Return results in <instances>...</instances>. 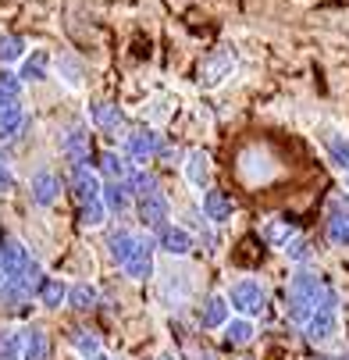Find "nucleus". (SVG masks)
<instances>
[{"label":"nucleus","instance_id":"1","mask_svg":"<svg viewBox=\"0 0 349 360\" xmlns=\"http://www.w3.org/2000/svg\"><path fill=\"white\" fill-rule=\"evenodd\" d=\"M228 303H232V311H239V318H253L264 311V303H268V289L261 278H239L228 292Z\"/></svg>","mask_w":349,"mask_h":360},{"label":"nucleus","instance_id":"2","mask_svg":"<svg viewBox=\"0 0 349 360\" xmlns=\"http://www.w3.org/2000/svg\"><path fill=\"white\" fill-rule=\"evenodd\" d=\"M121 146H125V158H132V161H154L157 153L164 150L161 136L150 129V125H136V129H129L125 139H121Z\"/></svg>","mask_w":349,"mask_h":360},{"label":"nucleus","instance_id":"3","mask_svg":"<svg viewBox=\"0 0 349 360\" xmlns=\"http://www.w3.org/2000/svg\"><path fill=\"white\" fill-rule=\"evenodd\" d=\"M232 72H235V54L232 50H214V54H207L204 65H199V86L218 89L232 79Z\"/></svg>","mask_w":349,"mask_h":360},{"label":"nucleus","instance_id":"4","mask_svg":"<svg viewBox=\"0 0 349 360\" xmlns=\"http://www.w3.org/2000/svg\"><path fill=\"white\" fill-rule=\"evenodd\" d=\"M29 264H32V257H29L22 239H4L0 243V271H4L8 282H22Z\"/></svg>","mask_w":349,"mask_h":360},{"label":"nucleus","instance_id":"5","mask_svg":"<svg viewBox=\"0 0 349 360\" xmlns=\"http://www.w3.org/2000/svg\"><path fill=\"white\" fill-rule=\"evenodd\" d=\"M239 172H242V179L246 182H268L271 175H275V165H271V153L268 150H261V146H249L242 158H239Z\"/></svg>","mask_w":349,"mask_h":360},{"label":"nucleus","instance_id":"6","mask_svg":"<svg viewBox=\"0 0 349 360\" xmlns=\"http://www.w3.org/2000/svg\"><path fill=\"white\" fill-rule=\"evenodd\" d=\"M121 271L132 282H146L150 275H154V239H139V246L132 250V257L121 264Z\"/></svg>","mask_w":349,"mask_h":360},{"label":"nucleus","instance_id":"7","mask_svg":"<svg viewBox=\"0 0 349 360\" xmlns=\"http://www.w3.org/2000/svg\"><path fill=\"white\" fill-rule=\"evenodd\" d=\"M86 115H89V125L100 129V132H118V129L125 125L121 108L111 104V100H93V104L86 108Z\"/></svg>","mask_w":349,"mask_h":360},{"label":"nucleus","instance_id":"8","mask_svg":"<svg viewBox=\"0 0 349 360\" xmlns=\"http://www.w3.org/2000/svg\"><path fill=\"white\" fill-rule=\"evenodd\" d=\"M72 193L79 200V207H86V203H96L104 196V182H100V175L89 172V168H72Z\"/></svg>","mask_w":349,"mask_h":360},{"label":"nucleus","instance_id":"9","mask_svg":"<svg viewBox=\"0 0 349 360\" xmlns=\"http://www.w3.org/2000/svg\"><path fill=\"white\" fill-rule=\"evenodd\" d=\"M182 175H185V182L192 189L207 193V186H211V158H207L204 150H189L185 153V165H182Z\"/></svg>","mask_w":349,"mask_h":360},{"label":"nucleus","instance_id":"10","mask_svg":"<svg viewBox=\"0 0 349 360\" xmlns=\"http://www.w3.org/2000/svg\"><path fill=\"white\" fill-rule=\"evenodd\" d=\"M199 207H204V218H207L211 225H225V221H232V214H235V203H232L228 193H221V189H207L204 200H199Z\"/></svg>","mask_w":349,"mask_h":360},{"label":"nucleus","instance_id":"11","mask_svg":"<svg viewBox=\"0 0 349 360\" xmlns=\"http://www.w3.org/2000/svg\"><path fill=\"white\" fill-rule=\"evenodd\" d=\"M61 153L72 161V168H86V161H89V132L86 129H68L65 136H61Z\"/></svg>","mask_w":349,"mask_h":360},{"label":"nucleus","instance_id":"12","mask_svg":"<svg viewBox=\"0 0 349 360\" xmlns=\"http://www.w3.org/2000/svg\"><path fill=\"white\" fill-rule=\"evenodd\" d=\"M232 321V303H228V296H207V303H204V311H199V325L204 328H225Z\"/></svg>","mask_w":349,"mask_h":360},{"label":"nucleus","instance_id":"13","mask_svg":"<svg viewBox=\"0 0 349 360\" xmlns=\"http://www.w3.org/2000/svg\"><path fill=\"white\" fill-rule=\"evenodd\" d=\"M338 332V307H321L307 325V339L310 342H328Z\"/></svg>","mask_w":349,"mask_h":360},{"label":"nucleus","instance_id":"14","mask_svg":"<svg viewBox=\"0 0 349 360\" xmlns=\"http://www.w3.org/2000/svg\"><path fill=\"white\" fill-rule=\"evenodd\" d=\"M157 246H161L164 253H171V257H185V253L192 250V232L182 229V225H164V229L157 232Z\"/></svg>","mask_w":349,"mask_h":360},{"label":"nucleus","instance_id":"15","mask_svg":"<svg viewBox=\"0 0 349 360\" xmlns=\"http://www.w3.org/2000/svg\"><path fill=\"white\" fill-rule=\"evenodd\" d=\"M168 214H171V203H168L164 193H154V196L139 200V218H143L150 229H164V225H168Z\"/></svg>","mask_w":349,"mask_h":360},{"label":"nucleus","instance_id":"16","mask_svg":"<svg viewBox=\"0 0 349 360\" xmlns=\"http://www.w3.org/2000/svg\"><path fill=\"white\" fill-rule=\"evenodd\" d=\"M321 143H324V150H328L331 165H335L338 172H345V175H349V136H345V132H338V129H324Z\"/></svg>","mask_w":349,"mask_h":360},{"label":"nucleus","instance_id":"17","mask_svg":"<svg viewBox=\"0 0 349 360\" xmlns=\"http://www.w3.org/2000/svg\"><path fill=\"white\" fill-rule=\"evenodd\" d=\"M29 189H32V200L39 203V207H50V203L58 200V193H61V182H58L54 172H36Z\"/></svg>","mask_w":349,"mask_h":360},{"label":"nucleus","instance_id":"18","mask_svg":"<svg viewBox=\"0 0 349 360\" xmlns=\"http://www.w3.org/2000/svg\"><path fill=\"white\" fill-rule=\"evenodd\" d=\"M25 129V108L18 104H4L0 108V139H18Z\"/></svg>","mask_w":349,"mask_h":360},{"label":"nucleus","instance_id":"19","mask_svg":"<svg viewBox=\"0 0 349 360\" xmlns=\"http://www.w3.org/2000/svg\"><path fill=\"white\" fill-rule=\"evenodd\" d=\"M22 360H50V346H46L43 328L29 325V328L22 332Z\"/></svg>","mask_w":349,"mask_h":360},{"label":"nucleus","instance_id":"20","mask_svg":"<svg viewBox=\"0 0 349 360\" xmlns=\"http://www.w3.org/2000/svg\"><path fill=\"white\" fill-rule=\"evenodd\" d=\"M261 232H264V243H268V246H275V250H285V246L296 239V229H292L285 218H268Z\"/></svg>","mask_w":349,"mask_h":360},{"label":"nucleus","instance_id":"21","mask_svg":"<svg viewBox=\"0 0 349 360\" xmlns=\"http://www.w3.org/2000/svg\"><path fill=\"white\" fill-rule=\"evenodd\" d=\"M221 332H225V342L228 346H249V342H253V335H257L253 318H232Z\"/></svg>","mask_w":349,"mask_h":360},{"label":"nucleus","instance_id":"22","mask_svg":"<svg viewBox=\"0 0 349 360\" xmlns=\"http://www.w3.org/2000/svg\"><path fill=\"white\" fill-rule=\"evenodd\" d=\"M68 292H72V285H65L61 278H46V282L39 285L36 300H39L43 307H50V311H58L61 303H68Z\"/></svg>","mask_w":349,"mask_h":360},{"label":"nucleus","instance_id":"23","mask_svg":"<svg viewBox=\"0 0 349 360\" xmlns=\"http://www.w3.org/2000/svg\"><path fill=\"white\" fill-rule=\"evenodd\" d=\"M29 54H25V39L8 32V36H0V68H11V65H22Z\"/></svg>","mask_w":349,"mask_h":360},{"label":"nucleus","instance_id":"24","mask_svg":"<svg viewBox=\"0 0 349 360\" xmlns=\"http://www.w3.org/2000/svg\"><path fill=\"white\" fill-rule=\"evenodd\" d=\"M100 172L107 175V182H129V175H132L129 158L125 153H114V150H107L104 158H100Z\"/></svg>","mask_w":349,"mask_h":360},{"label":"nucleus","instance_id":"25","mask_svg":"<svg viewBox=\"0 0 349 360\" xmlns=\"http://www.w3.org/2000/svg\"><path fill=\"white\" fill-rule=\"evenodd\" d=\"M129 193L132 196H139V200H146V196H154V193H161V186H157V175H150L146 168H132V175H129Z\"/></svg>","mask_w":349,"mask_h":360},{"label":"nucleus","instance_id":"26","mask_svg":"<svg viewBox=\"0 0 349 360\" xmlns=\"http://www.w3.org/2000/svg\"><path fill=\"white\" fill-rule=\"evenodd\" d=\"M54 68H58V79H61L68 89H82V79H86V72H82V65H79L72 54H61V58L54 61Z\"/></svg>","mask_w":349,"mask_h":360},{"label":"nucleus","instance_id":"27","mask_svg":"<svg viewBox=\"0 0 349 360\" xmlns=\"http://www.w3.org/2000/svg\"><path fill=\"white\" fill-rule=\"evenodd\" d=\"M46 65H50V54L46 50H32V54L22 61V82H43L46 79Z\"/></svg>","mask_w":349,"mask_h":360},{"label":"nucleus","instance_id":"28","mask_svg":"<svg viewBox=\"0 0 349 360\" xmlns=\"http://www.w3.org/2000/svg\"><path fill=\"white\" fill-rule=\"evenodd\" d=\"M136 246H139V236H136V232H129V229H121V232H114V236L107 239V250H111V257H114L118 264H125V261H129Z\"/></svg>","mask_w":349,"mask_h":360},{"label":"nucleus","instance_id":"29","mask_svg":"<svg viewBox=\"0 0 349 360\" xmlns=\"http://www.w3.org/2000/svg\"><path fill=\"white\" fill-rule=\"evenodd\" d=\"M129 186L125 182H104V196H100V200H104V207L111 211V214H121L125 207H129Z\"/></svg>","mask_w":349,"mask_h":360},{"label":"nucleus","instance_id":"30","mask_svg":"<svg viewBox=\"0 0 349 360\" xmlns=\"http://www.w3.org/2000/svg\"><path fill=\"white\" fill-rule=\"evenodd\" d=\"M96 300H100V289L93 282H75L68 292V307H75V311H89V307H96Z\"/></svg>","mask_w":349,"mask_h":360},{"label":"nucleus","instance_id":"31","mask_svg":"<svg viewBox=\"0 0 349 360\" xmlns=\"http://www.w3.org/2000/svg\"><path fill=\"white\" fill-rule=\"evenodd\" d=\"M143 118H146V125H150V129L161 125V122H168V118H171V100H168V96H154V100L146 104Z\"/></svg>","mask_w":349,"mask_h":360},{"label":"nucleus","instance_id":"32","mask_svg":"<svg viewBox=\"0 0 349 360\" xmlns=\"http://www.w3.org/2000/svg\"><path fill=\"white\" fill-rule=\"evenodd\" d=\"M22 356V332L0 328V360H18Z\"/></svg>","mask_w":349,"mask_h":360},{"label":"nucleus","instance_id":"33","mask_svg":"<svg viewBox=\"0 0 349 360\" xmlns=\"http://www.w3.org/2000/svg\"><path fill=\"white\" fill-rule=\"evenodd\" d=\"M18 96H22V75L0 68V100H4V104H15Z\"/></svg>","mask_w":349,"mask_h":360},{"label":"nucleus","instance_id":"34","mask_svg":"<svg viewBox=\"0 0 349 360\" xmlns=\"http://www.w3.org/2000/svg\"><path fill=\"white\" fill-rule=\"evenodd\" d=\"M107 214H111V211L104 207V200H96V203H86V207L79 211V221H82L86 229H100Z\"/></svg>","mask_w":349,"mask_h":360},{"label":"nucleus","instance_id":"35","mask_svg":"<svg viewBox=\"0 0 349 360\" xmlns=\"http://www.w3.org/2000/svg\"><path fill=\"white\" fill-rule=\"evenodd\" d=\"M72 342H75V349H79L86 360H89V356H100V339H96V332H89V328H79Z\"/></svg>","mask_w":349,"mask_h":360},{"label":"nucleus","instance_id":"36","mask_svg":"<svg viewBox=\"0 0 349 360\" xmlns=\"http://www.w3.org/2000/svg\"><path fill=\"white\" fill-rule=\"evenodd\" d=\"M328 239H331L335 246H349V218L331 214V218H328Z\"/></svg>","mask_w":349,"mask_h":360},{"label":"nucleus","instance_id":"37","mask_svg":"<svg viewBox=\"0 0 349 360\" xmlns=\"http://www.w3.org/2000/svg\"><path fill=\"white\" fill-rule=\"evenodd\" d=\"M285 253H289V261H296V264H307V261H310V243H307L303 236H296V239L285 246Z\"/></svg>","mask_w":349,"mask_h":360},{"label":"nucleus","instance_id":"38","mask_svg":"<svg viewBox=\"0 0 349 360\" xmlns=\"http://www.w3.org/2000/svg\"><path fill=\"white\" fill-rule=\"evenodd\" d=\"M171 292H175V300H182V296L189 292V275H185V271H182V275H175V271L168 275V282H164V296H171Z\"/></svg>","mask_w":349,"mask_h":360},{"label":"nucleus","instance_id":"39","mask_svg":"<svg viewBox=\"0 0 349 360\" xmlns=\"http://www.w3.org/2000/svg\"><path fill=\"white\" fill-rule=\"evenodd\" d=\"M11 186H15V175H11V168L4 161H0V193H8Z\"/></svg>","mask_w":349,"mask_h":360},{"label":"nucleus","instance_id":"40","mask_svg":"<svg viewBox=\"0 0 349 360\" xmlns=\"http://www.w3.org/2000/svg\"><path fill=\"white\" fill-rule=\"evenodd\" d=\"M8 285V278H4V271H0V289H4Z\"/></svg>","mask_w":349,"mask_h":360},{"label":"nucleus","instance_id":"41","mask_svg":"<svg viewBox=\"0 0 349 360\" xmlns=\"http://www.w3.org/2000/svg\"><path fill=\"white\" fill-rule=\"evenodd\" d=\"M89 360H111V356H104V353H100V356H89Z\"/></svg>","mask_w":349,"mask_h":360},{"label":"nucleus","instance_id":"42","mask_svg":"<svg viewBox=\"0 0 349 360\" xmlns=\"http://www.w3.org/2000/svg\"><path fill=\"white\" fill-rule=\"evenodd\" d=\"M161 360H175V356H161Z\"/></svg>","mask_w":349,"mask_h":360},{"label":"nucleus","instance_id":"43","mask_svg":"<svg viewBox=\"0 0 349 360\" xmlns=\"http://www.w3.org/2000/svg\"><path fill=\"white\" fill-rule=\"evenodd\" d=\"M345 186H349V175H345Z\"/></svg>","mask_w":349,"mask_h":360}]
</instances>
